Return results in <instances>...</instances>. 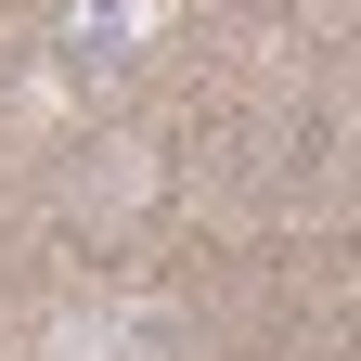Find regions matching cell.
<instances>
[{
  "label": "cell",
  "instance_id": "1",
  "mask_svg": "<svg viewBox=\"0 0 361 361\" xmlns=\"http://www.w3.org/2000/svg\"><path fill=\"white\" fill-rule=\"evenodd\" d=\"M52 361H168V323H155V310H65Z\"/></svg>",
  "mask_w": 361,
  "mask_h": 361
}]
</instances>
